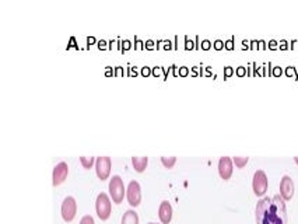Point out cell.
I'll use <instances>...</instances> for the list:
<instances>
[{
    "label": "cell",
    "instance_id": "e0dca14e",
    "mask_svg": "<svg viewBox=\"0 0 298 224\" xmlns=\"http://www.w3.org/2000/svg\"><path fill=\"white\" fill-rule=\"evenodd\" d=\"M80 224H95V221L92 219V216L86 214V216H83L82 220H80Z\"/></svg>",
    "mask_w": 298,
    "mask_h": 224
},
{
    "label": "cell",
    "instance_id": "5bb4252c",
    "mask_svg": "<svg viewBox=\"0 0 298 224\" xmlns=\"http://www.w3.org/2000/svg\"><path fill=\"white\" fill-rule=\"evenodd\" d=\"M95 157H87V156H80V163L84 168H91L92 165L95 164Z\"/></svg>",
    "mask_w": 298,
    "mask_h": 224
},
{
    "label": "cell",
    "instance_id": "52a82bcc",
    "mask_svg": "<svg viewBox=\"0 0 298 224\" xmlns=\"http://www.w3.org/2000/svg\"><path fill=\"white\" fill-rule=\"evenodd\" d=\"M111 167H112V161L111 157L108 156H100L95 160V172H97L100 180H107L111 172Z\"/></svg>",
    "mask_w": 298,
    "mask_h": 224
},
{
    "label": "cell",
    "instance_id": "7a4b0ae2",
    "mask_svg": "<svg viewBox=\"0 0 298 224\" xmlns=\"http://www.w3.org/2000/svg\"><path fill=\"white\" fill-rule=\"evenodd\" d=\"M109 193H111V199L115 203H122L123 197H125L126 189L123 180L120 178V175H112L109 180Z\"/></svg>",
    "mask_w": 298,
    "mask_h": 224
},
{
    "label": "cell",
    "instance_id": "8992f818",
    "mask_svg": "<svg viewBox=\"0 0 298 224\" xmlns=\"http://www.w3.org/2000/svg\"><path fill=\"white\" fill-rule=\"evenodd\" d=\"M126 197H128V202L132 208L139 206L141 202V188L140 184L137 181H130L129 185L126 188Z\"/></svg>",
    "mask_w": 298,
    "mask_h": 224
},
{
    "label": "cell",
    "instance_id": "6da1fadb",
    "mask_svg": "<svg viewBox=\"0 0 298 224\" xmlns=\"http://www.w3.org/2000/svg\"><path fill=\"white\" fill-rule=\"evenodd\" d=\"M255 216L258 224H287L286 201L280 195L263 196L256 205Z\"/></svg>",
    "mask_w": 298,
    "mask_h": 224
},
{
    "label": "cell",
    "instance_id": "30bf717a",
    "mask_svg": "<svg viewBox=\"0 0 298 224\" xmlns=\"http://www.w3.org/2000/svg\"><path fill=\"white\" fill-rule=\"evenodd\" d=\"M280 196L284 201H290L294 196V181L290 175H283L280 181Z\"/></svg>",
    "mask_w": 298,
    "mask_h": 224
},
{
    "label": "cell",
    "instance_id": "277c9868",
    "mask_svg": "<svg viewBox=\"0 0 298 224\" xmlns=\"http://www.w3.org/2000/svg\"><path fill=\"white\" fill-rule=\"evenodd\" d=\"M269 186V181H267V175L263 169H256L254 178H252V189L255 192L256 196H263L267 191Z\"/></svg>",
    "mask_w": 298,
    "mask_h": 224
},
{
    "label": "cell",
    "instance_id": "4fadbf2b",
    "mask_svg": "<svg viewBox=\"0 0 298 224\" xmlns=\"http://www.w3.org/2000/svg\"><path fill=\"white\" fill-rule=\"evenodd\" d=\"M120 224H139V214L136 213L135 209H128L123 216Z\"/></svg>",
    "mask_w": 298,
    "mask_h": 224
},
{
    "label": "cell",
    "instance_id": "d6986e66",
    "mask_svg": "<svg viewBox=\"0 0 298 224\" xmlns=\"http://www.w3.org/2000/svg\"><path fill=\"white\" fill-rule=\"evenodd\" d=\"M147 224H158V223H147Z\"/></svg>",
    "mask_w": 298,
    "mask_h": 224
},
{
    "label": "cell",
    "instance_id": "7c38bea8",
    "mask_svg": "<svg viewBox=\"0 0 298 224\" xmlns=\"http://www.w3.org/2000/svg\"><path fill=\"white\" fill-rule=\"evenodd\" d=\"M147 163H148V157L147 156H133L132 157V164H133V168L137 172H143L146 169Z\"/></svg>",
    "mask_w": 298,
    "mask_h": 224
},
{
    "label": "cell",
    "instance_id": "ba28073f",
    "mask_svg": "<svg viewBox=\"0 0 298 224\" xmlns=\"http://www.w3.org/2000/svg\"><path fill=\"white\" fill-rule=\"evenodd\" d=\"M67 174H69V165L66 161H60V163L55 165L54 171H52V184H54V186L60 185L66 180Z\"/></svg>",
    "mask_w": 298,
    "mask_h": 224
},
{
    "label": "cell",
    "instance_id": "9a60e30c",
    "mask_svg": "<svg viewBox=\"0 0 298 224\" xmlns=\"http://www.w3.org/2000/svg\"><path fill=\"white\" fill-rule=\"evenodd\" d=\"M161 163L164 164V167H167V168H172L175 163H177V157L175 156H161Z\"/></svg>",
    "mask_w": 298,
    "mask_h": 224
},
{
    "label": "cell",
    "instance_id": "5b68a950",
    "mask_svg": "<svg viewBox=\"0 0 298 224\" xmlns=\"http://www.w3.org/2000/svg\"><path fill=\"white\" fill-rule=\"evenodd\" d=\"M60 212H62V217L65 221L70 223L71 220L74 219L77 212V202L73 196H66L62 202L60 206Z\"/></svg>",
    "mask_w": 298,
    "mask_h": 224
},
{
    "label": "cell",
    "instance_id": "9c48e42d",
    "mask_svg": "<svg viewBox=\"0 0 298 224\" xmlns=\"http://www.w3.org/2000/svg\"><path fill=\"white\" fill-rule=\"evenodd\" d=\"M234 171V161L228 156H222L218 160V174L222 180H230Z\"/></svg>",
    "mask_w": 298,
    "mask_h": 224
},
{
    "label": "cell",
    "instance_id": "2e32d148",
    "mask_svg": "<svg viewBox=\"0 0 298 224\" xmlns=\"http://www.w3.org/2000/svg\"><path fill=\"white\" fill-rule=\"evenodd\" d=\"M248 160H250V157H246V156H235L233 159L234 164L237 165L238 168H242L246 163H248Z\"/></svg>",
    "mask_w": 298,
    "mask_h": 224
},
{
    "label": "cell",
    "instance_id": "3957f363",
    "mask_svg": "<svg viewBox=\"0 0 298 224\" xmlns=\"http://www.w3.org/2000/svg\"><path fill=\"white\" fill-rule=\"evenodd\" d=\"M95 212H97V216L101 220H108L109 216H111L112 203H111V199H109V196L105 192H101L97 196V201H95Z\"/></svg>",
    "mask_w": 298,
    "mask_h": 224
},
{
    "label": "cell",
    "instance_id": "ac0fdd59",
    "mask_svg": "<svg viewBox=\"0 0 298 224\" xmlns=\"http://www.w3.org/2000/svg\"><path fill=\"white\" fill-rule=\"evenodd\" d=\"M294 161H295V163L298 164V156H295V157H294Z\"/></svg>",
    "mask_w": 298,
    "mask_h": 224
},
{
    "label": "cell",
    "instance_id": "8fae6325",
    "mask_svg": "<svg viewBox=\"0 0 298 224\" xmlns=\"http://www.w3.org/2000/svg\"><path fill=\"white\" fill-rule=\"evenodd\" d=\"M158 217L163 224H169L172 220V206L168 201H163L158 208Z\"/></svg>",
    "mask_w": 298,
    "mask_h": 224
}]
</instances>
